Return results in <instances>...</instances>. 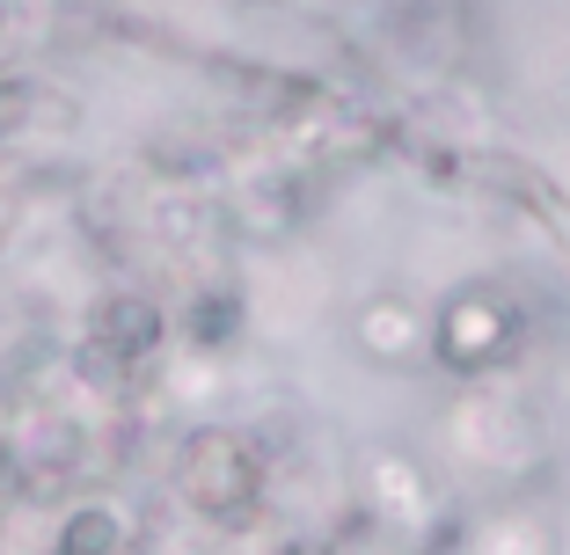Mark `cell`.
<instances>
[{
	"label": "cell",
	"instance_id": "6da1fadb",
	"mask_svg": "<svg viewBox=\"0 0 570 555\" xmlns=\"http://www.w3.org/2000/svg\"><path fill=\"white\" fill-rule=\"evenodd\" d=\"M168 489L176 505L205 526H249L271 505V460L249 424H190L168 454Z\"/></svg>",
	"mask_w": 570,
	"mask_h": 555
},
{
	"label": "cell",
	"instance_id": "7a4b0ae2",
	"mask_svg": "<svg viewBox=\"0 0 570 555\" xmlns=\"http://www.w3.org/2000/svg\"><path fill=\"white\" fill-rule=\"evenodd\" d=\"M527 351V307L504 300L498 286H461L432 315V358L453 380H490Z\"/></svg>",
	"mask_w": 570,
	"mask_h": 555
},
{
	"label": "cell",
	"instance_id": "3957f363",
	"mask_svg": "<svg viewBox=\"0 0 570 555\" xmlns=\"http://www.w3.org/2000/svg\"><path fill=\"white\" fill-rule=\"evenodd\" d=\"M168 337H176V315H168L161 293H147V286H110L96 307H88L81 351L132 380V373H147L154 358L168 351Z\"/></svg>",
	"mask_w": 570,
	"mask_h": 555
},
{
	"label": "cell",
	"instance_id": "277c9868",
	"mask_svg": "<svg viewBox=\"0 0 570 555\" xmlns=\"http://www.w3.org/2000/svg\"><path fill=\"white\" fill-rule=\"evenodd\" d=\"M446 438L453 454H469L490 475H520L541 460V424L498 387H461V403L446 409Z\"/></svg>",
	"mask_w": 570,
	"mask_h": 555
},
{
	"label": "cell",
	"instance_id": "5b68a950",
	"mask_svg": "<svg viewBox=\"0 0 570 555\" xmlns=\"http://www.w3.org/2000/svg\"><path fill=\"white\" fill-rule=\"evenodd\" d=\"M366 512L387 526H410V534H424L439 519L432 475H424V460L410 446H373L366 454Z\"/></svg>",
	"mask_w": 570,
	"mask_h": 555
},
{
	"label": "cell",
	"instance_id": "8992f818",
	"mask_svg": "<svg viewBox=\"0 0 570 555\" xmlns=\"http://www.w3.org/2000/svg\"><path fill=\"white\" fill-rule=\"evenodd\" d=\"M352 344L373 358V366H410V358L432 351V321H424L403 293H373V300H358V315H352Z\"/></svg>",
	"mask_w": 570,
	"mask_h": 555
},
{
	"label": "cell",
	"instance_id": "52a82bcc",
	"mask_svg": "<svg viewBox=\"0 0 570 555\" xmlns=\"http://www.w3.org/2000/svg\"><path fill=\"white\" fill-rule=\"evenodd\" d=\"M249 329V300H242L227 278H205L184 307H176V337H184L190 358H227Z\"/></svg>",
	"mask_w": 570,
	"mask_h": 555
},
{
	"label": "cell",
	"instance_id": "ba28073f",
	"mask_svg": "<svg viewBox=\"0 0 570 555\" xmlns=\"http://www.w3.org/2000/svg\"><path fill=\"white\" fill-rule=\"evenodd\" d=\"M45 555H139V526L125 519V505H110V497H81V505L59 512Z\"/></svg>",
	"mask_w": 570,
	"mask_h": 555
},
{
	"label": "cell",
	"instance_id": "9c48e42d",
	"mask_svg": "<svg viewBox=\"0 0 570 555\" xmlns=\"http://www.w3.org/2000/svg\"><path fill=\"white\" fill-rule=\"evenodd\" d=\"M301 205H307L301 176L285 169V161H271L264 176H249V184L235 190V227L242 235H285V227L301 219Z\"/></svg>",
	"mask_w": 570,
	"mask_h": 555
},
{
	"label": "cell",
	"instance_id": "30bf717a",
	"mask_svg": "<svg viewBox=\"0 0 570 555\" xmlns=\"http://www.w3.org/2000/svg\"><path fill=\"white\" fill-rule=\"evenodd\" d=\"M469 555H556V526L534 505H498L475 512V541Z\"/></svg>",
	"mask_w": 570,
	"mask_h": 555
},
{
	"label": "cell",
	"instance_id": "8fae6325",
	"mask_svg": "<svg viewBox=\"0 0 570 555\" xmlns=\"http://www.w3.org/2000/svg\"><path fill=\"white\" fill-rule=\"evenodd\" d=\"M469 541H475V512H446V505H439V519L417 534L410 555H469Z\"/></svg>",
	"mask_w": 570,
	"mask_h": 555
},
{
	"label": "cell",
	"instance_id": "7c38bea8",
	"mask_svg": "<svg viewBox=\"0 0 570 555\" xmlns=\"http://www.w3.org/2000/svg\"><path fill=\"white\" fill-rule=\"evenodd\" d=\"M271 555H344V526H336V519H322V526H285Z\"/></svg>",
	"mask_w": 570,
	"mask_h": 555
},
{
	"label": "cell",
	"instance_id": "4fadbf2b",
	"mask_svg": "<svg viewBox=\"0 0 570 555\" xmlns=\"http://www.w3.org/2000/svg\"><path fill=\"white\" fill-rule=\"evenodd\" d=\"M556 190H563V198H570V139H563V147H556Z\"/></svg>",
	"mask_w": 570,
	"mask_h": 555
},
{
	"label": "cell",
	"instance_id": "5bb4252c",
	"mask_svg": "<svg viewBox=\"0 0 570 555\" xmlns=\"http://www.w3.org/2000/svg\"><path fill=\"white\" fill-rule=\"evenodd\" d=\"M0 337H8V300H0Z\"/></svg>",
	"mask_w": 570,
	"mask_h": 555
},
{
	"label": "cell",
	"instance_id": "9a60e30c",
	"mask_svg": "<svg viewBox=\"0 0 570 555\" xmlns=\"http://www.w3.org/2000/svg\"><path fill=\"white\" fill-rule=\"evenodd\" d=\"M0 241H8V205H0Z\"/></svg>",
	"mask_w": 570,
	"mask_h": 555
}]
</instances>
